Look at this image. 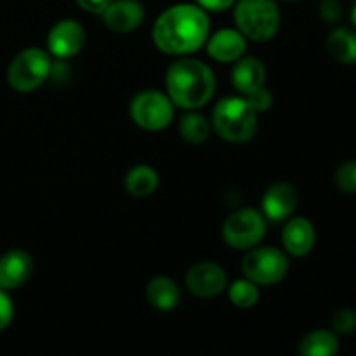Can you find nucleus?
I'll list each match as a JSON object with an SVG mask.
<instances>
[{
  "label": "nucleus",
  "mask_w": 356,
  "mask_h": 356,
  "mask_svg": "<svg viewBox=\"0 0 356 356\" xmlns=\"http://www.w3.org/2000/svg\"><path fill=\"white\" fill-rule=\"evenodd\" d=\"M209 38L207 10L197 3H177L156 17L153 42L169 56H188L205 45Z\"/></svg>",
  "instance_id": "obj_1"
},
{
  "label": "nucleus",
  "mask_w": 356,
  "mask_h": 356,
  "mask_svg": "<svg viewBox=\"0 0 356 356\" xmlns=\"http://www.w3.org/2000/svg\"><path fill=\"white\" fill-rule=\"evenodd\" d=\"M167 96L183 110H198L212 99L216 76L205 63L193 58H181L169 66L165 75Z\"/></svg>",
  "instance_id": "obj_2"
},
{
  "label": "nucleus",
  "mask_w": 356,
  "mask_h": 356,
  "mask_svg": "<svg viewBox=\"0 0 356 356\" xmlns=\"http://www.w3.org/2000/svg\"><path fill=\"white\" fill-rule=\"evenodd\" d=\"M257 115L245 97H222L212 110V131L228 143H247L259 127Z\"/></svg>",
  "instance_id": "obj_3"
},
{
  "label": "nucleus",
  "mask_w": 356,
  "mask_h": 356,
  "mask_svg": "<svg viewBox=\"0 0 356 356\" xmlns=\"http://www.w3.org/2000/svg\"><path fill=\"white\" fill-rule=\"evenodd\" d=\"M233 17L240 33L254 42L271 40L280 28V9L275 0H238Z\"/></svg>",
  "instance_id": "obj_4"
},
{
  "label": "nucleus",
  "mask_w": 356,
  "mask_h": 356,
  "mask_svg": "<svg viewBox=\"0 0 356 356\" xmlns=\"http://www.w3.org/2000/svg\"><path fill=\"white\" fill-rule=\"evenodd\" d=\"M51 56L38 47L21 51L7 70V82L17 92H31L51 76Z\"/></svg>",
  "instance_id": "obj_5"
},
{
  "label": "nucleus",
  "mask_w": 356,
  "mask_h": 356,
  "mask_svg": "<svg viewBox=\"0 0 356 356\" xmlns=\"http://www.w3.org/2000/svg\"><path fill=\"white\" fill-rule=\"evenodd\" d=\"M242 273L257 287L277 285L287 277L289 257L275 247H254L242 259Z\"/></svg>",
  "instance_id": "obj_6"
},
{
  "label": "nucleus",
  "mask_w": 356,
  "mask_h": 356,
  "mask_svg": "<svg viewBox=\"0 0 356 356\" xmlns=\"http://www.w3.org/2000/svg\"><path fill=\"white\" fill-rule=\"evenodd\" d=\"M131 118L145 131H163L174 120V103L160 90H143L131 101Z\"/></svg>",
  "instance_id": "obj_7"
},
{
  "label": "nucleus",
  "mask_w": 356,
  "mask_h": 356,
  "mask_svg": "<svg viewBox=\"0 0 356 356\" xmlns=\"http://www.w3.org/2000/svg\"><path fill=\"white\" fill-rule=\"evenodd\" d=\"M266 235V219L256 209H240L233 212L222 226L226 245L235 250H250Z\"/></svg>",
  "instance_id": "obj_8"
},
{
  "label": "nucleus",
  "mask_w": 356,
  "mask_h": 356,
  "mask_svg": "<svg viewBox=\"0 0 356 356\" xmlns=\"http://www.w3.org/2000/svg\"><path fill=\"white\" fill-rule=\"evenodd\" d=\"M184 284L191 294L207 299L216 298L228 287V277L219 264L204 261V263H197L188 270Z\"/></svg>",
  "instance_id": "obj_9"
},
{
  "label": "nucleus",
  "mask_w": 356,
  "mask_h": 356,
  "mask_svg": "<svg viewBox=\"0 0 356 356\" xmlns=\"http://www.w3.org/2000/svg\"><path fill=\"white\" fill-rule=\"evenodd\" d=\"M86 44V30L75 19H61L47 35V51L58 59H70L79 54Z\"/></svg>",
  "instance_id": "obj_10"
},
{
  "label": "nucleus",
  "mask_w": 356,
  "mask_h": 356,
  "mask_svg": "<svg viewBox=\"0 0 356 356\" xmlns=\"http://www.w3.org/2000/svg\"><path fill=\"white\" fill-rule=\"evenodd\" d=\"M298 190L291 183H275L264 191L261 209L266 221L282 222L291 218L298 207Z\"/></svg>",
  "instance_id": "obj_11"
},
{
  "label": "nucleus",
  "mask_w": 356,
  "mask_h": 356,
  "mask_svg": "<svg viewBox=\"0 0 356 356\" xmlns=\"http://www.w3.org/2000/svg\"><path fill=\"white\" fill-rule=\"evenodd\" d=\"M99 16L111 31L127 33L141 26L146 13L139 0H111Z\"/></svg>",
  "instance_id": "obj_12"
},
{
  "label": "nucleus",
  "mask_w": 356,
  "mask_h": 356,
  "mask_svg": "<svg viewBox=\"0 0 356 356\" xmlns=\"http://www.w3.org/2000/svg\"><path fill=\"white\" fill-rule=\"evenodd\" d=\"M33 273V259L21 249H13L0 257V289L14 291L30 280Z\"/></svg>",
  "instance_id": "obj_13"
},
{
  "label": "nucleus",
  "mask_w": 356,
  "mask_h": 356,
  "mask_svg": "<svg viewBox=\"0 0 356 356\" xmlns=\"http://www.w3.org/2000/svg\"><path fill=\"white\" fill-rule=\"evenodd\" d=\"M247 51V38L238 30L225 28L207 38V54L219 63H235Z\"/></svg>",
  "instance_id": "obj_14"
},
{
  "label": "nucleus",
  "mask_w": 356,
  "mask_h": 356,
  "mask_svg": "<svg viewBox=\"0 0 356 356\" xmlns=\"http://www.w3.org/2000/svg\"><path fill=\"white\" fill-rule=\"evenodd\" d=\"M316 233L312 222L306 218H294L287 221L282 233V243L285 252L294 257H305L315 245Z\"/></svg>",
  "instance_id": "obj_15"
},
{
  "label": "nucleus",
  "mask_w": 356,
  "mask_h": 356,
  "mask_svg": "<svg viewBox=\"0 0 356 356\" xmlns=\"http://www.w3.org/2000/svg\"><path fill=\"white\" fill-rule=\"evenodd\" d=\"M266 82V68L256 58H240L232 70V86L243 97L263 89Z\"/></svg>",
  "instance_id": "obj_16"
},
{
  "label": "nucleus",
  "mask_w": 356,
  "mask_h": 356,
  "mask_svg": "<svg viewBox=\"0 0 356 356\" xmlns=\"http://www.w3.org/2000/svg\"><path fill=\"white\" fill-rule=\"evenodd\" d=\"M146 299L153 308L160 312H170L179 305L181 291L172 278L160 275L149 280L146 287Z\"/></svg>",
  "instance_id": "obj_17"
},
{
  "label": "nucleus",
  "mask_w": 356,
  "mask_h": 356,
  "mask_svg": "<svg viewBox=\"0 0 356 356\" xmlns=\"http://www.w3.org/2000/svg\"><path fill=\"white\" fill-rule=\"evenodd\" d=\"M298 351L299 356H336L339 351V343L334 332L316 329L299 341Z\"/></svg>",
  "instance_id": "obj_18"
},
{
  "label": "nucleus",
  "mask_w": 356,
  "mask_h": 356,
  "mask_svg": "<svg viewBox=\"0 0 356 356\" xmlns=\"http://www.w3.org/2000/svg\"><path fill=\"white\" fill-rule=\"evenodd\" d=\"M159 188V174L149 165H136L125 176V190L136 198H146Z\"/></svg>",
  "instance_id": "obj_19"
},
{
  "label": "nucleus",
  "mask_w": 356,
  "mask_h": 356,
  "mask_svg": "<svg viewBox=\"0 0 356 356\" xmlns=\"http://www.w3.org/2000/svg\"><path fill=\"white\" fill-rule=\"evenodd\" d=\"M327 51L343 65L356 63V33L348 28H336L327 38Z\"/></svg>",
  "instance_id": "obj_20"
},
{
  "label": "nucleus",
  "mask_w": 356,
  "mask_h": 356,
  "mask_svg": "<svg viewBox=\"0 0 356 356\" xmlns=\"http://www.w3.org/2000/svg\"><path fill=\"white\" fill-rule=\"evenodd\" d=\"M212 131V125L204 115L195 113L193 110L190 113L183 115L179 120V134L190 145H202L209 139Z\"/></svg>",
  "instance_id": "obj_21"
},
{
  "label": "nucleus",
  "mask_w": 356,
  "mask_h": 356,
  "mask_svg": "<svg viewBox=\"0 0 356 356\" xmlns=\"http://www.w3.org/2000/svg\"><path fill=\"white\" fill-rule=\"evenodd\" d=\"M228 298L236 308L249 309L256 306L257 301H259V289L250 280L242 278V280H236L229 285Z\"/></svg>",
  "instance_id": "obj_22"
},
{
  "label": "nucleus",
  "mask_w": 356,
  "mask_h": 356,
  "mask_svg": "<svg viewBox=\"0 0 356 356\" xmlns=\"http://www.w3.org/2000/svg\"><path fill=\"white\" fill-rule=\"evenodd\" d=\"M337 188L344 193H356V162H344L337 167L336 176H334Z\"/></svg>",
  "instance_id": "obj_23"
},
{
  "label": "nucleus",
  "mask_w": 356,
  "mask_h": 356,
  "mask_svg": "<svg viewBox=\"0 0 356 356\" xmlns=\"http://www.w3.org/2000/svg\"><path fill=\"white\" fill-rule=\"evenodd\" d=\"M332 329L337 334H351L356 330V312L351 308L337 309L332 316Z\"/></svg>",
  "instance_id": "obj_24"
},
{
  "label": "nucleus",
  "mask_w": 356,
  "mask_h": 356,
  "mask_svg": "<svg viewBox=\"0 0 356 356\" xmlns=\"http://www.w3.org/2000/svg\"><path fill=\"white\" fill-rule=\"evenodd\" d=\"M318 14L325 23L336 24L343 19L344 9L339 0H322L318 6Z\"/></svg>",
  "instance_id": "obj_25"
},
{
  "label": "nucleus",
  "mask_w": 356,
  "mask_h": 356,
  "mask_svg": "<svg viewBox=\"0 0 356 356\" xmlns=\"http://www.w3.org/2000/svg\"><path fill=\"white\" fill-rule=\"evenodd\" d=\"M13 318H14L13 299L7 296L6 291L0 289V332L10 325Z\"/></svg>",
  "instance_id": "obj_26"
},
{
  "label": "nucleus",
  "mask_w": 356,
  "mask_h": 356,
  "mask_svg": "<svg viewBox=\"0 0 356 356\" xmlns=\"http://www.w3.org/2000/svg\"><path fill=\"white\" fill-rule=\"evenodd\" d=\"M245 99L252 104V108L257 111V113L266 111L268 108L271 106V103H273V96H271V92L266 89V87L256 90V92H252L250 96H247Z\"/></svg>",
  "instance_id": "obj_27"
},
{
  "label": "nucleus",
  "mask_w": 356,
  "mask_h": 356,
  "mask_svg": "<svg viewBox=\"0 0 356 356\" xmlns=\"http://www.w3.org/2000/svg\"><path fill=\"white\" fill-rule=\"evenodd\" d=\"M197 6H200L204 10H211V13H222V10L229 9L236 0H195Z\"/></svg>",
  "instance_id": "obj_28"
},
{
  "label": "nucleus",
  "mask_w": 356,
  "mask_h": 356,
  "mask_svg": "<svg viewBox=\"0 0 356 356\" xmlns=\"http://www.w3.org/2000/svg\"><path fill=\"white\" fill-rule=\"evenodd\" d=\"M75 2L80 9L87 10V13L101 14L104 9H106V6L111 2V0H75Z\"/></svg>",
  "instance_id": "obj_29"
},
{
  "label": "nucleus",
  "mask_w": 356,
  "mask_h": 356,
  "mask_svg": "<svg viewBox=\"0 0 356 356\" xmlns=\"http://www.w3.org/2000/svg\"><path fill=\"white\" fill-rule=\"evenodd\" d=\"M351 19H353V24L356 26V3L353 6V10H351Z\"/></svg>",
  "instance_id": "obj_30"
},
{
  "label": "nucleus",
  "mask_w": 356,
  "mask_h": 356,
  "mask_svg": "<svg viewBox=\"0 0 356 356\" xmlns=\"http://www.w3.org/2000/svg\"><path fill=\"white\" fill-rule=\"evenodd\" d=\"M285 2H299V0H285Z\"/></svg>",
  "instance_id": "obj_31"
}]
</instances>
